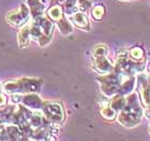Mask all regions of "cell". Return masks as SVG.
I'll list each match as a JSON object with an SVG mask.
<instances>
[{"mask_svg":"<svg viewBox=\"0 0 150 141\" xmlns=\"http://www.w3.org/2000/svg\"><path fill=\"white\" fill-rule=\"evenodd\" d=\"M29 16H30V10L26 3H22L21 6L15 10L10 11L6 14V22L10 25L14 27H23L26 25V23H28Z\"/></svg>","mask_w":150,"mask_h":141,"instance_id":"6da1fadb","label":"cell"},{"mask_svg":"<svg viewBox=\"0 0 150 141\" xmlns=\"http://www.w3.org/2000/svg\"><path fill=\"white\" fill-rule=\"evenodd\" d=\"M54 30V24L50 21H48L45 17H38L35 19V22L30 26V32L31 38L39 40L42 37H50L52 38Z\"/></svg>","mask_w":150,"mask_h":141,"instance_id":"7a4b0ae2","label":"cell"},{"mask_svg":"<svg viewBox=\"0 0 150 141\" xmlns=\"http://www.w3.org/2000/svg\"><path fill=\"white\" fill-rule=\"evenodd\" d=\"M43 113L48 122L53 124H60L64 120V111L60 104L57 102H45L43 104Z\"/></svg>","mask_w":150,"mask_h":141,"instance_id":"3957f363","label":"cell"},{"mask_svg":"<svg viewBox=\"0 0 150 141\" xmlns=\"http://www.w3.org/2000/svg\"><path fill=\"white\" fill-rule=\"evenodd\" d=\"M120 114H119V122L123 124V125L128 126V127H133L135 124H137L141 120L142 112L139 110L138 106H132V104L130 106H128L127 108H123Z\"/></svg>","mask_w":150,"mask_h":141,"instance_id":"277c9868","label":"cell"},{"mask_svg":"<svg viewBox=\"0 0 150 141\" xmlns=\"http://www.w3.org/2000/svg\"><path fill=\"white\" fill-rule=\"evenodd\" d=\"M31 115L32 112L30 111V109L23 104V106L18 107L17 110L12 114V121L14 122V124L18 125L23 130H25L30 127Z\"/></svg>","mask_w":150,"mask_h":141,"instance_id":"5b68a950","label":"cell"},{"mask_svg":"<svg viewBox=\"0 0 150 141\" xmlns=\"http://www.w3.org/2000/svg\"><path fill=\"white\" fill-rule=\"evenodd\" d=\"M22 104L30 110H41L43 108L44 102L35 93H27L23 96Z\"/></svg>","mask_w":150,"mask_h":141,"instance_id":"8992f818","label":"cell"},{"mask_svg":"<svg viewBox=\"0 0 150 141\" xmlns=\"http://www.w3.org/2000/svg\"><path fill=\"white\" fill-rule=\"evenodd\" d=\"M93 66L94 69L99 73L106 74L112 70V64L110 59H107L106 56H94L93 57Z\"/></svg>","mask_w":150,"mask_h":141,"instance_id":"52a82bcc","label":"cell"},{"mask_svg":"<svg viewBox=\"0 0 150 141\" xmlns=\"http://www.w3.org/2000/svg\"><path fill=\"white\" fill-rule=\"evenodd\" d=\"M23 93H35L40 89L41 81L32 78H23L19 80Z\"/></svg>","mask_w":150,"mask_h":141,"instance_id":"ba28073f","label":"cell"},{"mask_svg":"<svg viewBox=\"0 0 150 141\" xmlns=\"http://www.w3.org/2000/svg\"><path fill=\"white\" fill-rule=\"evenodd\" d=\"M71 22L75 26H77L78 28L83 29L85 31H89L90 30V24L88 21V17L84 14V12H76L73 13V15L70 17Z\"/></svg>","mask_w":150,"mask_h":141,"instance_id":"9c48e42d","label":"cell"},{"mask_svg":"<svg viewBox=\"0 0 150 141\" xmlns=\"http://www.w3.org/2000/svg\"><path fill=\"white\" fill-rule=\"evenodd\" d=\"M31 39V32H30V27L29 26H23L22 29L17 34V42L21 49L28 47L29 42Z\"/></svg>","mask_w":150,"mask_h":141,"instance_id":"30bf717a","label":"cell"},{"mask_svg":"<svg viewBox=\"0 0 150 141\" xmlns=\"http://www.w3.org/2000/svg\"><path fill=\"white\" fill-rule=\"evenodd\" d=\"M27 6H28L31 15L38 19L41 17L44 13V4L40 0H27Z\"/></svg>","mask_w":150,"mask_h":141,"instance_id":"8fae6325","label":"cell"},{"mask_svg":"<svg viewBox=\"0 0 150 141\" xmlns=\"http://www.w3.org/2000/svg\"><path fill=\"white\" fill-rule=\"evenodd\" d=\"M3 91L8 93V94L12 95V94H17V93H21L23 94L22 92V86H21V82L19 80L17 81H6L3 83Z\"/></svg>","mask_w":150,"mask_h":141,"instance_id":"7c38bea8","label":"cell"},{"mask_svg":"<svg viewBox=\"0 0 150 141\" xmlns=\"http://www.w3.org/2000/svg\"><path fill=\"white\" fill-rule=\"evenodd\" d=\"M47 16L50 17L52 21H59L60 19H62L63 17V14H62V8L60 6H53L52 8L47 10Z\"/></svg>","mask_w":150,"mask_h":141,"instance_id":"4fadbf2b","label":"cell"},{"mask_svg":"<svg viewBox=\"0 0 150 141\" xmlns=\"http://www.w3.org/2000/svg\"><path fill=\"white\" fill-rule=\"evenodd\" d=\"M57 24H58V27H59L60 31L63 35H69L72 32V26L70 24L66 19H60L59 21H57Z\"/></svg>","mask_w":150,"mask_h":141,"instance_id":"5bb4252c","label":"cell"},{"mask_svg":"<svg viewBox=\"0 0 150 141\" xmlns=\"http://www.w3.org/2000/svg\"><path fill=\"white\" fill-rule=\"evenodd\" d=\"M100 112H101V115L106 120H114L116 117V110L112 109V107H107V104L106 106L101 107Z\"/></svg>","mask_w":150,"mask_h":141,"instance_id":"9a60e30c","label":"cell"},{"mask_svg":"<svg viewBox=\"0 0 150 141\" xmlns=\"http://www.w3.org/2000/svg\"><path fill=\"white\" fill-rule=\"evenodd\" d=\"M125 104V99L122 96H116L112 101H110V107L115 110L123 109Z\"/></svg>","mask_w":150,"mask_h":141,"instance_id":"2e32d148","label":"cell"},{"mask_svg":"<svg viewBox=\"0 0 150 141\" xmlns=\"http://www.w3.org/2000/svg\"><path fill=\"white\" fill-rule=\"evenodd\" d=\"M104 13H105V9H104V6H97L92 9L91 14H92V17H93L94 19H98V21H99V19H101L104 16Z\"/></svg>","mask_w":150,"mask_h":141,"instance_id":"e0dca14e","label":"cell"},{"mask_svg":"<svg viewBox=\"0 0 150 141\" xmlns=\"http://www.w3.org/2000/svg\"><path fill=\"white\" fill-rule=\"evenodd\" d=\"M92 54H93V56H106L107 47L104 44H99L93 49Z\"/></svg>","mask_w":150,"mask_h":141,"instance_id":"ac0fdd59","label":"cell"},{"mask_svg":"<svg viewBox=\"0 0 150 141\" xmlns=\"http://www.w3.org/2000/svg\"><path fill=\"white\" fill-rule=\"evenodd\" d=\"M77 0H64V10L68 14H72L76 9Z\"/></svg>","mask_w":150,"mask_h":141,"instance_id":"d6986e66","label":"cell"},{"mask_svg":"<svg viewBox=\"0 0 150 141\" xmlns=\"http://www.w3.org/2000/svg\"><path fill=\"white\" fill-rule=\"evenodd\" d=\"M91 6V2L89 0H78V9L81 10V12L87 11Z\"/></svg>","mask_w":150,"mask_h":141,"instance_id":"ffe728a7","label":"cell"},{"mask_svg":"<svg viewBox=\"0 0 150 141\" xmlns=\"http://www.w3.org/2000/svg\"><path fill=\"white\" fill-rule=\"evenodd\" d=\"M144 55V52L141 47H134L133 50L131 51V56L134 58V59H141Z\"/></svg>","mask_w":150,"mask_h":141,"instance_id":"44dd1931","label":"cell"},{"mask_svg":"<svg viewBox=\"0 0 150 141\" xmlns=\"http://www.w3.org/2000/svg\"><path fill=\"white\" fill-rule=\"evenodd\" d=\"M6 104H8V98H6V96L4 94H2V93H0V108L4 107Z\"/></svg>","mask_w":150,"mask_h":141,"instance_id":"7402d4cb","label":"cell"},{"mask_svg":"<svg viewBox=\"0 0 150 141\" xmlns=\"http://www.w3.org/2000/svg\"><path fill=\"white\" fill-rule=\"evenodd\" d=\"M2 89H3V85L1 84V83H0V93L2 92Z\"/></svg>","mask_w":150,"mask_h":141,"instance_id":"603a6c76","label":"cell"},{"mask_svg":"<svg viewBox=\"0 0 150 141\" xmlns=\"http://www.w3.org/2000/svg\"><path fill=\"white\" fill-rule=\"evenodd\" d=\"M149 70H150V67H149Z\"/></svg>","mask_w":150,"mask_h":141,"instance_id":"cb8c5ba5","label":"cell"}]
</instances>
